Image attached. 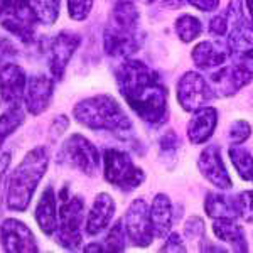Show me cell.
Wrapping results in <instances>:
<instances>
[{"label":"cell","mask_w":253,"mask_h":253,"mask_svg":"<svg viewBox=\"0 0 253 253\" xmlns=\"http://www.w3.org/2000/svg\"><path fill=\"white\" fill-rule=\"evenodd\" d=\"M117 86L126 105L145 124L159 126L167 118V88L157 71L138 59H125L115 69Z\"/></svg>","instance_id":"obj_1"},{"label":"cell","mask_w":253,"mask_h":253,"mask_svg":"<svg viewBox=\"0 0 253 253\" xmlns=\"http://www.w3.org/2000/svg\"><path fill=\"white\" fill-rule=\"evenodd\" d=\"M144 44L140 14L132 0H118L103 31V49L112 58H128Z\"/></svg>","instance_id":"obj_2"},{"label":"cell","mask_w":253,"mask_h":253,"mask_svg":"<svg viewBox=\"0 0 253 253\" xmlns=\"http://www.w3.org/2000/svg\"><path fill=\"white\" fill-rule=\"evenodd\" d=\"M73 117L80 125L95 132H107L118 138L132 135V120L120 107V103L110 95H95L78 101L73 108Z\"/></svg>","instance_id":"obj_3"},{"label":"cell","mask_w":253,"mask_h":253,"mask_svg":"<svg viewBox=\"0 0 253 253\" xmlns=\"http://www.w3.org/2000/svg\"><path fill=\"white\" fill-rule=\"evenodd\" d=\"M49 149L38 145L22 157L7 181L5 205L10 211L22 213L29 208L36 189L42 181L49 167Z\"/></svg>","instance_id":"obj_4"},{"label":"cell","mask_w":253,"mask_h":253,"mask_svg":"<svg viewBox=\"0 0 253 253\" xmlns=\"http://www.w3.org/2000/svg\"><path fill=\"white\" fill-rule=\"evenodd\" d=\"M58 208V228L54 231L56 242L64 250L75 252L83 243V226H84V201L81 196L68 194L64 186L59 193Z\"/></svg>","instance_id":"obj_5"},{"label":"cell","mask_w":253,"mask_h":253,"mask_svg":"<svg viewBox=\"0 0 253 253\" xmlns=\"http://www.w3.org/2000/svg\"><path fill=\"white\" fill-rule=\"evenodd\" d=\"M56 162L68 169L78 170L88 177H93L100 169V152L91 140L81 133H71L61 144Z\"/></svg>","instance_id":"obj_6"},{"label":"cell","mask_w":253,"mask_h":253,"mask_svg":"<svg viewBox=\"0 0 253 253\" xmlns=\"http://www.w3.org/2000/svg\"><path fill=\"white\" fill-rule=\"evenodd\" d=\"M103 175L108 184L130 193L145 181V172L133 164L132 157L124 150L107 149L103 154Z\"/></svg>","instance_id":"obj_7"},{"label":"cell","mask_w":253,"mask_h":253,"mask_svg":"<svg viewBox=\"0 0 253 253\" xmlns=\"http://www.w3.org/2000/svg\"><path fill=\"white\" fill-rule=\"evenodd\" d=\"M224 15L228 20V51L238 61L253 59V22L243 15L242 2L231 0Z\"/></svg>","instance_id":"obj_8"},{"label":"cell","mask_w":253,"mask_h":253,"mask_svg":"<svg viewBox=\"0 0 253 253\" xmlns=\"http://www.w3.org/2000/svg\"><path fill=\"white\" fill-rule=\"evenodd\" d=\"M0 26L24 44L36 41L38 20L29 0H0Z\"/></svg>","instance_id":"obj_9"},{"label":"cell","mask_w":253,"mask_h":253,"mask_svg":"<svg viewBox=\"0 0 253 253\" xmlns=\"http://www.w3.org/2000/svg\"><path fill=\"white\" fill-rule=\"evenodd\" d=\"M81 44V36L71 31H61L47 44V66L54 81H61L75 52Z\"/></svg>","instance_id":"obj_10"},{"label":"cell","mask_w":253,"mask_h":253,"mask_svg":"<svg viewBox=\"0 0 253 253\" xmlns=\"http://www.w3.org/2000/svg\"><path fill=\"white\" fill-rule=\"evenodd\" d=\"M214 98V91L211 84L203 78L199 73L189 71L182 75L177 83V101L186 112H196V110L206 107Z\"/></svg>","instance_id":"obj_11"},{"label":"cell","mask_w":253,"mask_h":253,"mask_svg":"<svg viewBox=\"0 0 253 253\" xmlns=\"http://www.w3.org/2000/svg\"><path fill=\"white\" fill-rule=\"evenodd\" d=\"M124 226L126 236L135 247H149L154 240L152 224H150L149 205L145 199H135L128 206L124 216Z\"/></svg>","instance_id":"obj_12"},{"label":"cell","mask_w":253,"mask_h":253,"mask_svg":"<svg viewBox=\"0 0 253 253\" xmlns=\"http://www.w3.org/2000/svg\"><path fill=\"white\" fill-rule=\"evenodd\" d=\"M253 80V69L247 61L221 66L211 76V88L219 96H231Z\"/></svg>","instance_id":"obj_13"},{"label":"cell","mask_w":253,"mask_h":253,"mask_svg":"<svg viewBox=\"0 0 253 253\" xmlns=\"http://www.w3.org/2000/svg\"><path fill=\"white\" fill-rule=\"evenodd\" d=\"M0 243L9 253H31L39 252L36 236L24 221L7 218L0 224Z\"/></svg>","instance_id":"obj_14"},{"label":"cell","mask_w":253,"mask_h":253,"mask_svg":"<svg viewBox=\"0 0 253 253\" xmlns=\"http://www.w3.org/2000/svg\"><path fill=\"white\" fill-rule=\"evenodd\" d=\"M52 96H54V78H49L46 75H34L27 80L22 100L27 112L32 117H38L49 108Z\"/></svg>","instance_id":"obj_15"},{"label":"cell","mask_w":253,"mask_h":253,"mask_svg":"<svg viewBox=\"0 0 253 253\" xmlns=\"http://www.w3.org/2000/svg\"><path fill=\"white\" fill-rule=\"evenodd\" d=\"M27 76L22 66H19L14 61L0 66V101L3 105L20 103L26 91Z\"/></svg>","instance_id":"obj_16"},{"label":"cell","mask_w":253,"mask_h":253,"mask_svg":"<svg viewBox=\"0 0 253 253\" xmlns=\"http://www.w3.org/2000/svg\"><path fill=\"white\" fill-rule=\"evenodd\" d=\"M198 167L201 170V174L213 186L219 187V189H230L231 187L230 174H228L226 167H224L221 152H219V149L216 145H210L203 150L198 159Z\"/></svg>","instance_id":"obj_17"},{"label":"cell","mask_w":253,"mask_h":253,"mask_svg":"<svg viewBox=\"0 0 253 253\" xmlns=\"http://www.w3.org/2000/svg\"><path fill=\"white\" fill-rule=\"evenodd\" d=\"M117 205L113 198L107 193H100L93 201L88 211L86 223H84V233L88 236H96L105 231L115 216Z\"/></svg>","instance_id":"obj_18"},{"label":"cell","mask_w":253,"mask_h":253,"mask_svg":"<svg viewBox=\"0 0 253 253\" xmlns=\"http://www.w3.org/2000/svg\"><path fill=\"white\" fill-rule=\"evenodd\" d=\"M34 218L44 235H54L56 228H58V198H56L52 186H47L41 194L34 210Z\"/></svg>","instance_id":"obj_19"},{"label":"cell","mask_w":253,"mask_h":253,"mask_svg":"<svg viewBox=\"0 0 253 253\" xmlns=\"http://www.w3.org/2000/svg\"><path fill=\"white\" fill-rule=\"evenodd\" d=\"M216 124H218V112L213 107H203L196 110L189 125H187V137L194 145L205 144L213 135Z\"/></svg>","instance_id":"obj_20"},{"label":"cell","mask_w":253,"mask_h":253,"mask_svg":"<svg viewBox=\"0 0 253 253\" xmlns=\"http://www.w3.org/2000/svg\"><path fill=\"white\" fill-rule=\"evenodd\" d=\"M228 46L219 41H205L193 49V61L199 69H216L223 66L228 58Z\"/></svg>","instance_id":"obj_21"},{"label":"cell","mask_w":253,"mask_h":253,"mask_svg":"<svg viewBox=\"0 0 253 253\" xmlns=\"http://www.w3.org/2000/svg\"><path fill=\"white\" fill-rule=\"evenodd\" d=\"M150 214V224H152L154 236L157 238H164L166 235L170 233L172 228V203H170L169 196L157 194L152 201V206L149 208Z\"/></svg>","instance_id":"obj_22"},{"label":"cell","mask_w":253,"mask_h":253,"mask_svg":"<svg viewBox=\"0 0 253 253\" xmlns=\"http://www.w3.org/2000/svg\"><path fill=\"white\" fill-rule=\"evenodd\" d=\"M205 210L208 216L214 219H235L240 216L236 198L218 193H210L206 196Z\"/></svg>","instance_id":"obj_23"},{"label":"cell","mask_w":253,"mask_h":253,"mask_svg":"<svg viewBox=\"0 0 253 253\" xmlns=\"http://www.w3.org/2000/svg\"><path fill=\"white\" fill-rule=\"evenodd\" d=\"M213 231L221 242L233 245L236 252H247V240H245L243 230L238 224L233 223V219H216L213 224Z\"/></svg>","instance_id":"obj_24"},{"label":"cell","mask_w":253,"mask_h":253,"mask_svg":"<svg viewBox=\"0 0 253 253\" xmlns=\"http://www.w3.org/2000/svg\"><path fill=\"white\" fill-rule=\"evenodd\" d=\"M26 122V113H24L20 103L9 105L5 112L0 115V145L7 142V138L14 135L15 132Z\"/></svg>","instance_id":"obj_25"},{"label":"cell","mask_w":253,"mask_h":253,"mask_svg":"<svg viewBox=\"0 0 253 253\" xmlns=\"http://www.w3.org/2000/svg\"><path fill=\"white\" fill-rule=\"evenodd\" d=\"M31 10L38 24L52 26L59 17L61 0H29Z\"/></svg>","instance_id":"obj_26"},{"label":"cell","mask_w":253,"mask_h":253,"mask_svg":"<svg viewBox=\"0 0 253 253\" xmlns=\"http://www.w3.org/2000/svg\"><path fill=\"white\" fill-rule=\"evenodd\" d=\"M201 31H203L201 20L194 17V15L184 14L175 20V34L179 36L181 41H184V42H191V41L198 39Z\"/></svg>","instance_id":"obj_27"},{"label":"cell","mask_w":253,"mask_h":253,"mask_svg":"<svg viewBox=\"0 0 253 253\" xmlns=\"http://www.w3.org/2000/svg\"><path fill=\"white\" fill-rule=\"evenodd\" d=\"M126 231L124 226V219L118 221L110 228V231L105 236V240L101 242V250L103 252H124L126 248Z\"/></svg>","instance_id":"obj_28"},{"label":"cell","mask_w":253,"mask_h":253,"mask_svg":"<svg viewBox=\"0 0 253 253\" xmlns=\"http://www.w3.org/2000/svg\"><path fill=\"white\" fill-rule=\"evenodd\" d=\"M231 162H233L235 169L238 170V174L242 175L245 181H250L253 177V157L248 150L242 149V147H231L228 150Z\"/></svg>","instance_id":"obj_29"},{"label":"cell","mask_w":253,"mask_h":253,"mask_svg":"<svg viewBox=\"0 0 253 253\" xmlns=\"http://www.w3.org/2000/svg\"><path fill=\"white\" fill-rule=\"evenodd\" d=\"M95 0H68V15L75 22H83L88 19Z\"/></svg>","instance_id":"obj_30"},{"label":"cell","mask_w":253,"mask_h":253,"mask_svg":"<svg viewBox=\"0 0 253 253\" xmlns=\"http://www.w3.org/2000/svg\"><path fill=\"white\" fill-rule=\"evenodd\" d=\"M250 135H252V126L245 120L235 122V124L230 126V132H228V138H230V142L235 145L243 144Z\"/></svg>","instance_id":"obj_31"},{"label":"cell","mask_w":253,"mask_h":253,"mask_svg":"<svg viewBox=\"0 0 253 253\" xmlns=\"http://www.w3.org/2000/svg\"><path fill=\"white\" fill-rule=\"evenodd\" d=\"M238 213L248 223H253V191H245L236 198Z\"/></svg>","instance_id":"obj_32"},{"label":"cell","mask_w":253,"mask_h":253,"mask_svg":"<svg viewBox=\"0 0 253 253\" xmlns=\"http://www.w3.org/2000/svg\"><path fill=\"white\" fill-rule=\"evenodd\" d=\"M184 233L189 240H203L205 238V223L199 216H191L184 224Z\"/></svg>","instance_id":"obj_33"},{"label":"cell","mask_w":253,"mask_h":253,"mask_svg":"<svg viewBox=\"0 0 253 253\" xmlns=\"http://www.w3.org/2000/svg\"><path fill=\"white\" fill-rule=\"evenodd\" d=\"M19 56V49L10 39L0 36V66L9 61H14Z\"/></svg>","instance_id":"obj_34"},{"label":"cell","mask_w":253,"mask_h":253,"mask_svg":"<svg viewBox=\"0 0 253 253\" xmlns=\"http://www.w3.org/2000/svg\"><path fill=\"white\" fill-rule=\"evenodd\" d=\"M68 128H69V118L66 115H58L52 120L51 126H49V138H51L52 142L58 140Z\"/></svg>","instance_id":"obj_35"},{"label":"cell","mask_w":253,"mask_h":253,"mask_svg":"<svg viewBox=\"0 0 253 253\" xmlns=\"http://www.w3.org/2000/svg\"><path fill=\"white\" fill-rule=\"evenodd\" d=\"M179 138L177 135H175L174 132H167L164 137L161 138V152H162V156H174L175 152H177V149H179Z\"/></svg>","instance_id":"obj_36"},{"label":"cell","mask_w":253,"mask_h":253,"mask_svg":"<svg viewBox=\"0 0 253 253\" xmlns=\"http://www.w3.org/2000/svg\"><path fill=\"white\" fill-rule=\"evenodd\" d=\"M161 250L162 252H186V247H184V242H182L181 236L177 233H170L167 236L164 247H162Z\"/></svg>","instance_id":"obj_37"},{"label":"cell","mask_w":253,"mask_h":253,"mask_svg":"<svg viewBox=\"0 0 253 253\" xmlns=\"http://www.w3.org/2000/svg\"><path fill=\"white\" fill-rule=\"evenodd\" d=\"M226 29H228V20H226V15L224 14H219L216 17L211 19L210 22V32L214 36H224L226 34Z\"/></svg>","instance_id":"obj_38"},{"label":"cell","mask_w":253,"mask_h":253,"mask_svg":"<svg viewBox=\"0 0 253 253\" xmlns=\"http://www.w3.org/2000/svg\"><path fill=\"white\" fill-rule=\"evenodd\" d=\"M186 2H189L191 5L196 7L198 10L211 12V10H214L216 7H218L219 0H186Z\"/></svg>","instance_id":"obj_39"},{"label":"cell","mask_w":253,"mask_h":253,"mask_svg":"<svg viewBox=\"0 0 253 253\" xmlns=\"http://www.w3.org/2000/svg\"><path fill=\"white\" fill-rule=\"evenodd\" d=\"M184 2L186 0H162V3L167 9H179V7L184 5Z\"/></svg>","instance_id":"obj_40"},{"label":"cell","mask_w":253,"mask_h":253,"mask_svg":"<svg viewBox=\"0 0 253 253\" xmlns=\"http://www.w3.org/2000/svg\"><path fill=\"white\" fill-rule=\"evenodd\" d=\"M247 7H248V14H250V20L253 22V0H247Z\"/></svg>","instance_id":"obj_41"},{"label":"cell","mask_w":253,"mask_h":253,"mask_svg":"<svg viewBox=\"0 0 253 253\" xmlns=\"http://www.w3.org/2000/svg\"><path fill=\"white\" fill-rule=\"evenodd\" d=\"M144 3H152V2H156V0H142Z\"/></svg>","instance_id":"obj_42"},{"label":"cell","mask_w":253,"mask_h":253,"mask_svg":"<svg viewBox=\"0 0 253 253\" xmlns=\"http://www.w3.org/2000/svg\"><path fill=\"white\" fill-rule=\"evenodd\" d=\"M252 179H253V177H252Z\"/></svg>","instance_id":"obj_43"}]
</instances>
